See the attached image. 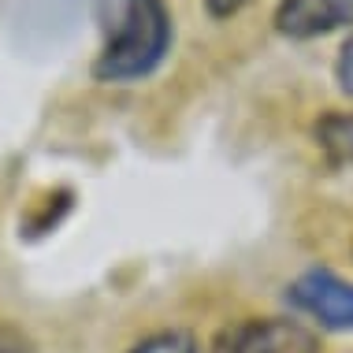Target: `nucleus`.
I'll return each instance as SVG.
<instances>
[{
	"mask_svg": "<svg viewBox=\"0 0 353 353\" xmlns=\"http://www.w3.org/2000/svg\"><path fill=\"white\" fill-rule=\"evenodd\" d=\"M208 353H320V339L290 316H245L223 323Z\"/></svg>",
	"mask_w": 353,
	"mask_h": 353,
	"instance_id": "obj_2",
	"label": "nucleus"
},
{
	"mask_svg": "<svg viewBox=\"0 0 353 353\" xmlns=\"http://www.w3.org/2000/svg\"><path fill=\"white\" fill-rule=\"evenodd\" d=\"M272 23L290 41H312L353 23V0H279Z\"/></svg>",
	"mask_w": 353,
	"mask_h": 353,
	"instance_id": "obj_4",
	"label": "nucleus"
},
{
	"mask_svg": "<svg viewBox=\"0 0 353 353\" xmlns=\"http://www.w3.org/2000/svg\"><path fill=\"white\" fill-rule=\"evenodd\" d=\"M335 82H339V90L353 101V34L346 37V41H342V49H339V60H335Z\"/></svg>",
	"mask_w": 353,
	"mask_h": 353,
	"instance_id": "obj_8",
	"label": "nucleus"
},
{
	"mask_svg": "<svg viewBox=\"0 0 353 353\" xmlns=\"http://www.w3.org/2000/svg\"><path fill=\"white\" fill-rule=\"evenodd\" d=\"M127 353H197V339L183 327H168V331H152L141 342H134Z\"/></svg>",
	"mask_w": 353,
	"mask_h": 353,
	"instance_id": "obj_6",
	"label": "nucleus"
},
{
	"mask_svg": "<svg viewBox=\"0 0 353 353\" xmlns=\"http://www.w3.org/2000/svg\"><path fill=\"white\" fill-rule=\"evenodd\" d=\"M286 301L323 331H353V283L331 268H309L286 286Z\"/></svg>",
	"mask_w": 353,
	"mask_h": 353,
	"instance_id": "obj_3",
	"label": "nucleus"
},
{
	"mask_svg": "<svg viewBox=\"0 0 353 353\" xmlns=\"http://www.w3.org/2000/svg\"><path fill=\"white\" fill-rule=\"evenodd\" d=\"M245 4H250V0H205V8L212 19H231L234 12H242Z\"/></svg>",
	"mask_w": 353,
	"mask_h": 353,
	"instance_id": "obj_9",
	"label": "nucleus"
},
{
	"mask_svg": "<svg viewBox=\"0 0 353 353\" xmlns=\"http://www.w3.org/2000/svg\"><path fill=\"white\" fill-rule=\"evenodd\" d=\"M312 138L331 168H353V112H323L312 127Z\"/></svg>",
	"mask_w": 353,
	"mask_h": 353,
	"instance_id": "obj_5",
	"label": "nucleus"
},
{
	"mask_svg": "<svg viewBox=\"0 0 353 353\" xmlns=\"http://www.w3.org/2000/svg\"><path fill=\"white\" fill-rule=\"evenodd\" d=\"M0 353H37V342L19 323L0 316Z\"/></svg>",
	"mask_w": 353,
	"mask_h": 353,
	"instance_id": "obj_7",
	"label": "nucleus"
},
{
	"mask_svg": "<svg viewBox=\"0 0 353 353\" xmlns=\"http://www.w3.org/2000/svg\"><path fill=\"white\" fill-rule=\"evenodd\" d=\"M97 30L93 79L101 85H130L157 74L175 37L168 0H97Z\"/></svg>",
	"mask_w": 353,
	"mask_h": 353,
	"instance_id": "obj_1",
	"label": "nucleus"
}]
</instances>
